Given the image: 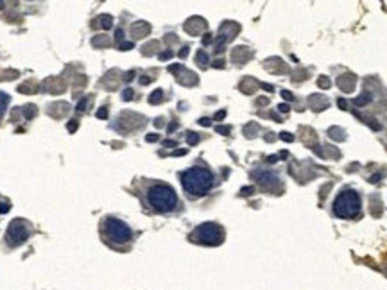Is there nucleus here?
I'll use <instances>...</instances> for the list:
<instances>
[{
  "instance_id": "9b49d317",
  "label": "nucleus",
  "mask_w": 387,
  "mask_h": 290,
  "mask_svg": "<svg viewBox=\"0 0 387 290\" xmlns=\"http://www.w3.org/2000/svg\"><path fill=\"white\" fill-rule=\"evenodd\" d=\"M151 31L149 24H146V22H136V24L131 25V34L134 36V38H143V36H147Z\"/></svg>"
},
{
  "instance_id": "a18cd8bd",
  "label": "nucleus",
  "mask_w": 387,
  "mask_h": 290,
  "mask_svg": "<svg viewBox=\"0 0 387 290\" xmlns=\"http://www.w3.org/2000/svg\"><path fill=\"white\" fill-rule=\"evenodd\" d=\"M257 104H267V99H258Z\"/></svg>"
},
{
  "instance_id": "aec40b11",
  "label": "nucleus",
  "mask_w": 387,
  "mask_h": 290,
  "mask_svg": "<svg viewBox=\"0 0 387 290\" xmlns=\"http://www.w3.org/2000/svg\"><path fill=\"white\" fill-rule=\"evenodd\" d=\"M91 43H93L95 47H103V45L110 43V39H108V38H93V41H91Z\"/></svg>"
},
{
  "instance_id": "58836bf2",
  "label": "nucleus",
  "mask_w": 387,
  "mask_h": 290,
  "mask_svg": "<svg viewBox=\"0 0 387 290\" xmlns=\"http://www.w3.org/2000/svg\"><path fill=\"white\" fill-rule=\"evenodd\" d=\"M210 41H212V36H210V34H206L205 38H203V43H205V45H208Z\"/></svg>"
},
{
  "instance_id": "20e7f679",
  "label": "nucleus",
  "mask_w": 387,
  "mask_h": 290,
  "mask_svg": "<svg viewBox=\"0 0 387 290\" xmlns=\"http://www.w3.org/2000/svg\"><path fill=\"white\" fill-rule=\"evenodd\" d=\"M192 242L203 244V246H219L224 240V231L222 227L217 226L214 222H205L201 226H198L190 235Z\"/></svg>"
},
{
  "instance_id": "423d86ee",
  "label": "nucleus",
  "mask_w": 387,
  "mask_h": 290,
  "mask_svg": "<svg viewBox=\"0 0 387 290\" xmlns=\"http://www.w3.org/2000/svg\"><path fill=\"white\" fill-rule=\"evenodd\" d=\"M31 235V226L25 222L24 219H15L11 220V224L8 226V231H6V240H8L9 246H20Z\"/></svg>"
},
{
  "instance_id": "79ce46f5",
  "label": "nucleus",
  "mask_w": 387,
  "mask_h": 290,
  "mask_svg": "<svg viewBox=\"0 0 387 290\" xmlns=\"http://www.w3.org/2000/svg\"><path fill=\"white\" fill-rule=\"evenodd\" d=\"M151 82V77H147V75H143L142 77V84H149Z\"/></svg>"
},
{
  "instance_id": "e433bc0d",
  "label": "nucleus",
  "mask_w": 387,
  "mask_h": 290,
  "mask_svg": "<svg viewBox=\"0 0 387 290\" xmlns=\"http://www.w3.org/2000/svg\"><path fill=\"white\" fill-rule=\"evenodd\" d=\"M133 77H134V72L131 70V72H127L126 77H124V79H126V81H131V79H133Z\"/></svg>"
},
{
  "instance_id": "5701e85b",
  "label": "nucleus",
  "mask_w": 387,
  "mask_h": 290,
  "mask_svg": "<svg viewBox=\"0 0 387 290\" xmlns=\"http://www.w3.org/2000/svg\"><path fill=\"white\" fill-rule=\"evenodd\" d=\"M255 192V188L253 186H246V188H242L240 190V196H251V194Z\"/></svg>"
},
{
  "instance_id": "2eb2a0df",
  "label": "nucleus",
  "mask_w": 387,
  "mask_h": 290,
  "mask_svg": "<svg viewBox=\"0 0 387 290\" xmlns=\"http://www.w3.org/2000/svg\"><path fill=\"white\" fill-rule=\"evenodd\" d=\"M8 104H9V95L4 93V91H0V118H2V115L8 110Z\"/></svg>"
},
{
  "instance_id": "39448f33",
  "label": "nucleus",
  "mask_w": 387,
  "mask_h": 290,
  "mask_svg": "<svg viewBox=\"0 0 387 290\" xmlns=\"http://www.w3.org/2000/svg\"><path fill=\"white\" fill-rule=\"evenodd\" d=\"M103 231H104V235H106L108 238H111V242H115V244H126V242H129L131 236H133L129 227L119 219H106Z\"/></svg>"
},
{
  "instance_id": "c756f323",
  "label": "nucleus",
  "mask_w": 387,
  "mask_h": 290,
  "mask_svg": "<svg viewBox=\"0 0 387 290\" xmlns=\"http://www.w3.org/2000/svg\"><path fill=\"white\" fill-rule=\"evenodd\" d=\"M75 129H77V122L72 120V122H70V126H68V131H70V133H74Z\"/></svg>"
},
{
  "instance_id": "c03bdc74",
  "label": "nucleus",
  "mask_w": 387,
  "mask_h": 290,
  "mask_svg": "<svg viewBox=\"0 0 387 290\" xmlns=\"http://www.w3.org/2000/svg\"><path fill=\"white\" fill-rule=\"evenodd\" d=\"M176 127H178V124H176V122H174V124H170V126H169V133H170V131L176 129Z\"/></svg>"
},
{
  "instance_id": "37998d69",
  "label": "nucleus",
  "mask_w": 387,
  "mask_h": 290,
  "mask_svg": "<svg viewBox=\"0 0 387 290\" xmlns=\"http://www.w3.org/2000/svg\"><path fill=\"white\" fill-rule=\"evenodd\" d=\"M278 110L285 113V111H288V106H287V104H280V108H278Z\"/></svg>"
},
{
  "instance_id": "6ab92c4d",
  "label": "nucleus",
  "mask_w": 387,
  "mask_h": 290,
  "mask_svg": "<svg viewBox=\"0 0 387 290\" xmlns=\"http://www.w3.org/2000/svg\"><path fill=\"white\" fill-rule=\"evenodd\" d=\"M186 141H188V145H196L199 141V136L196 133H186Z\"/></svg>"
},
{
  "instance_id": "bb28decb",
  "label": "nucleus",
  "mask_w": 387,
  "mask_h": 290,
  "mask_svg": "<svg viewBox=\"0 0 387 290\" xmlns=\"http://www.w3.org/2000/svg\"><path fill=\"white\" fill-rule=\"evenodd\" d=\"M97 117H99V118H106L108 117V110H106V108H101V110L97 111Z\"/></svg>"
},
{
  "instance_id": "cd10ccee",
  "label": "nucleus",
  "mask_w": 387,
  "mask_h": 290,
  "mask_svg": "<svg viewBox=\"0 0 387 290\" xmlns=\"http://www.w3.org/2000/svg\"><path fill=\"white\" fill-rule=\"evenodd\" d=\"M129 49H133V43H131V41H126V43H120V51H129Z\"/></svg>"
},
{
  "instance_id": "9d476101",
  "label": "nucleus",
  "mask_w": 387,
  "mask_h": 290,
  "mask_svg": "<svg viewBox=\"0 0 387 290\" xmlns=\"http://www.w3.org/2000/svg\"><path fill=\"white\" fill-rule=\"evenodd\" d=\"M206 29V22L203 18H198V16H194V18H190L188 22L185 24V31L188 32V34L192 36H198L201 34L203 31Z\"/></svg>"
},
{
  "instance_id": "f8f14e48",
  "label": "nucleus",
  "mask_w": 387,
  "mask_h": 290,
  "mask_svg": "<svg viewBox=\"0 0 387 290\" xmlns=\"http://www.w3.org/2000/svg\"><path fill=\"white\" fill-rule=\"evenodd\" d=\"M249 58H251V52H249L246 47H237L233 51V54H231V59H233L235 63H240V65L246 63Z\"/></svg>"
},
{
  "instance_id": "2f4dec72",
  "label": "nucleus",
  "mask_w": 387,
  "mask_h": 290,
  "mask_svg": "<svg viewBox=\"0 0 387 290\" xmlns=\"http://www.w3.org/2000/svg\"><path fill=\"white\" fill-rule=\"evenodd\" d=\"M319 86L321 88H328V86H330V82H328V79H321V81H319Z\"/></svg>"
},
{
  "instance_id": "72a5a7b5",
  "label": "nucleus",
  "mask_w": 387,
  "mask_h": 290,
  "mask_svg": "<svg viewBox=\"0 0 387 290\" xmlns=\"http://www.w3.org/2000/svg\"><path fill=\"white\" fill-rule=\"evenodd\" d=\"M281 95H283V99H287V101H293V93L291 91H281Z\"/></svg>"
},
{
  "instance_id": "f257e3e1",
  "label": "nucleus",
  "mask_w": 387,
  "mask_h": 290,
  "mask_svg": "<svg viewBox=\"0 0 387 290\" xmlns=\"http://www.w3.org/2000/svg\"><path fill=\"white\" fill-rule=\"evenodd\" d=\"M181 184L190 196H205L214 184V174L203 167H192L181 174Z\"/></svg>"
},
{
  "instance_id": "473e14b6",
  "label": "nucleus",
  "mask_w": 387,
  "mask_h": 290,
  "mask_svg": "<svg viewBox=\"0 0 387 290\" xmlns=\"http://www.w3.org/2000/svg\"><path fill=\"white\" fill-rule=\"evenodd\" d=\"M186 54H188V47H183V49H181V52H179V58L185 59V58H186Z\"/></svg>"
},
{
  "instance_id": "ea45409f",
  "label": "nucleus",
  "mask_w": 387,
  "mask_h": 290,
  "mask_svg": "<svg viewBox=\"0 0 387 290\" xmlns=\"http://www.w3.org/2000/svg\"><path fill=\"white\" fill-rule=\"evenodd\" d=\"M156 140H158V134H149V136H147V141H156Z\"/></svg>"
},
{
  "instance_id": "a19ab883",
  "label": "nucleus",
  "mask_w": 387,
  "mask_h": 290,
  "mask_svg": "<svg viewBox=\"0 0 387 290\" xmlns=\"http://www.w3.org/2000/svg\"><path fill=\"white\" fill-rule=\"evenodd\" d=\"M163 145H165V147H174V145H176V141H172V140H167V141H165V143H163Z\"/></svg>"
},
{
  "instance_id": "7ed1b4c3",
  "label": "nucleus",
  "mask_w": 387,
  "mask_h": 290,
  "mask_svg": "<svg viewBox=\"0 0 387 290\" xmlns=\"http://www.w3.org/2000/svg\"><path fill=\"white\" fill-rule=\"evenodd\" d=\"M333 213L339 219H355L360 213V197L353 190H343L333 201Z\"/></svg>"
},
{
  "instance_id": "c9c22d12",
  "label": "nucleus",
  "mask_w": 387,
  "mask_h": 290,
  "mask_svg": "<svg viewBox=\"0 0 387 290\" xmlns=\"http://www.w3.org/2000/svg\"><path fill=\"white\" fill-rule=\"evenodd\" d=\"M226 117V111H219L217 115H215V120H221V118Z\"/></svg>"
},
{
  "instance_id": "393cba45",
  "label": "nucleus",
  "mask_w": 387,
  "mask_h": 290,
  "mask_svg": "<svg viewBox=\"0 0 387 290\" xmlns=\"http://www.w3.org/2000/svg\"><path fill=\"white\" fill-rule=\"evenodd\" d=\"M88 101H90V99H84V101H81V102H79V106H77V111H84V110H86Z\"/></svg>"
},
{
  "instance_id": "ddd939ff",
  "label": "nucleus",
  "mask_w": 387,
  "mask_h": 290,
  "mask_svg": "<svg viewBox=\"0 0 387 290\" xmlns=\"http://www.w3.org/2000/svg\"><path fill=\"white\" fill-rule=\"evenodd\" d=\"M337 84H339L341 90L344 91H352L353 86H355V77L353 75H343V77H339V81H337Z\"/></svg>"
},
{
  "instance_id": "c85d7f7f",
  "label": "nucleus",
  "mask_w": 387,
  "mask_h": 290,
  "mask_svg": "<svg viewBox=\"0 0 387 290\" xmlns=\"http://www.w3.org/2000/svg\"><path fill=\"white\" fill-rule=\"evenodd\" d=\"M6 212H9V204L0 203V213H6Z\"/></svg>"
},
{
  "instance_id": "f704fd0d",
  "label": "nucleus",
  "mask_w": 387,
  "mask_h": 290,
  "mask_svg": "<svg viewBox=\"0 0 387 290\" xmlns=\"http://www.w3.org/2000/svg\"><path fill=\"white\" fill-rule=\"evenodd\" d=\"M199 124H201V126H210L212 122H210V118H201V120H199Z\"/></svg>"
},
{
  "instance_id": "7c9ffc66",
  "label": "nucleus",
  "mask_w": 387,
  "mask_h": 290,
  "mask_svg": "<svg viewBox=\"0 0 387 290\" xmlns=\"http://www.w3.org/2000/svg\"><path fill=\"white\" fill-rule=\"evenodd\" d=\"M170 56H172V52H170V51H165V52H162V54H160V59H169Z\"/></svg>"
},
{
  "instance_id": "0eeeda50",
  "label": "nucleus",
  "mask_w": 387,
  "mask_h": 290,
  "mask_svg": "<svg viewBox=\"0 0 387 290\" xmlns=\"http://www.w3.org/2000/svg\"><path fill=\"white\" fill-rule=\"evenodd\" d=\"M238 31H240V25L238 24H235V22H224V24L221 25V31H219L217 41H215V52L224 51V43H228L229 39H233Z\"/></svg>"
},
{
  "instance_id": "f03ea898",
  "label": "nucleus",
  "mask_w": 387,
  "mask_h": 290,
  "mask_svg": "<svg viewBox=\"0 0 387 290\" xmlns=\"http://www.w3.org/2000/svg\"><path fill=\"white\" fill-rule=\"evenodd\" d=\"M147 201H149L151 208H153L154 212L167 213L176 208L178 196H176V192H174L170 186H167V184H154V186L149 188V192H147Z\"/></svg>"
},
{
  "instance_id": "b1692460",
  "label": "nucleus",
  "mask_w": 387,
  "mask_h": 290,
  "mask_svg": "<svg viewBox=\"0 0 387 290\" xmlns=\"http://www.w3.org/2000/svg\"><path fill=\"white\" fill-rule=\"evenodd\" d=\"M281 140H283V141H293L294 140V136H293V134H291V133H281Z\"/></svg>"
},
{
  "instance_id": "412c9836",
  "label": "nucleus",
  "mask_w": 387,
  "mask_h": 290,
  "mask_svg": "<svg viewBox=\"0 0 387 290\" xmlns=\"http://www.w3.org/2000/svg\"><path fill=\"white\" fill-rule=\"evenodd\" d=\"M133 90H131V88H126V90H124V93H122V99H124V101H131V99H133Z\"/></svg>"
},
{
  "instance_id": "f3484780",
  "label": "nucleus",
  "mask_w": 387,
  "mask_h": 290,
  "mask_svg": "<svg viewBox=\"0 0 387 290\" xmlns=\"http://www.w3.org/2000/svg\"><path fill=\"white\" fill-rule=\"evenodd\" d=\"M163 101V91L162 90H154L153 93L149 95V102L151 104H158V102Z\"/></svg>"
},
{
  "instance_id": "1a4fd4ad",
  "label": "nucleus",
  "mask_w": 387,
  "mask_h": 290,
  "mask_svg": "<svg viewBox=\"0 0 387 290\" xmlns=\"http://www.w3.org/2000/svg\"><path fill=\"white\" fill-rule=\"evenodd\" d=\"M169 70L172 72V74H178V81L181 82V84H185V86H194V84H198V77H196V74L185 70L181 65H172V67H169Z\"/></svg>"
},
{
  "instance_id": "4be33fe9",
  "label": "nucleus",
  "mask_w": 387,
  "mask_h": 290,
  "mask_svg": "<svg viewBox=\"0 0 387 290\" xmlns=\"http://www.w3.org/2000/svg\"><path fill=\"white\" fill-rule=\"evenodd\" d=\"M369 99H371V97H369V95H367V93H364L362 97H359V99H357V101H355V104H360V106H362L364 102H367V101H369Z\"/></svg>"
},
{
  "instance_id": "a211bd4d",
  "label": "nucleus",
  "mask_w": 387,
  "mask_h": 290,
  "mask_svg": "<svg viewBox=\"0 0 387 290\" xmlns=\"http://www.w3.org/2000/svg\"><path fill=\"white\" fill-rule=\"evenodd\" d=\"M24 115H25V118H32V117H34V115H36V108L32 106V104H29V106H25Z\"/></svg>"
},
{
  "instance_id": "dca6fc26",
  "label": "nucleus",
  "mask_w": 387,
  "mask_h": 290,
  "mask_svg": "<svg viewBox=\"0 0 387 290\" xmlns=\"http://www.w3.org/2000/svg\"><path fill=\"white\" fill-rule=\"evenodd\" d=\"M196 61L199 63V67H203V68L208 67V61H210V59H208V54H206L205 51H199L198 54H196Z\"/></svg>"
},
{
  "instance_id": "4c0bfd02",
  "label": "nucleus",
  "mask_w": 387,
  "mask_h": 290,
  "mask_svg": "<svg viewBox=\"0 0 387 290\" xmlns=\"http://www.w3.org/2000/svg\"><path fill=\"white\" fill-rule=\"evenodd\" d=\"M122 36H124L122 29H117V34H115V38H117V39H122Z\"/></svg>"
},
{
  "instance_id": "a878e982",
  "label": "nucleus",
  "mask_w": 387,
  "mask_h": 290,
  "mask_svg": "<svg viewBox=\"0 0 387 290\" xmlns=\"http://www.w3.org/2000/svg\"><path fill=\"white\" fill-rule=\"evenodd\" d=\"M229 127H226V126H217V133H221V134H228L229 133Z\"/></svg>"
},
{
  "instance_id": "4468645a",
  "label": "nucleus",
  "mask_w": 387,
  "mask_h": 290,
  "mask_svg": "<svg viewBox=\"0 0 387 290\" xmlns=\"http://www.w3.org/2000/svg\"><path fill=\"white\" fill-rule=\"evenodd\" d=\"M95 25H99L101 29H111L113 18H111L110 15H101L99 18H97V22H95Z\"/></svg>"
},
{
  "instance_id": "6e6552de",
  "label": "nucleus",
  "mask_w": 387,
  "mask_h": 290,
  "mask_svg": "<svg viewBox=\"0 0 387 290\" xmlns=\"http://www.w3.org/2000/svg\"><path fill=\"white\" fill-rule=\"evenodd\" d=\"M253 177L257 179V183L260 184L264 190H274V188H280V177L276 176L274 172L271 170H255L253 172Z\"/></svg>"
}]
</instances>
